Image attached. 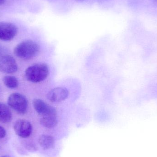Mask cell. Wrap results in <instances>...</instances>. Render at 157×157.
I'll list each match as a JSON object with an SVG mask.
<instances>
[{"mask_svg":"<svg viewBox=\"0 0 157 157\" xmlns=\"http://www.w3.org/2000/svg\"><path fill=\"white\" fill-rule=\"evenodd\" d=\"M39 50V46L36 42L32 40H25L16 46L14 53L19 59L29 60L35 57Z\"/></svg>","mask_w":157,"mask_h":157,"instance_id":"obj_1","label":"cell"},{"mask_svg":"<svg viewBox=\"0 0 157 157\" xmlns=\"http://www.w3.org/2000/svg\"><path fill=\"white\" fill-rule=\"evenodd\" d=\"M49 74L48 66L46 63H37L29 66L25 71V76L28 81L39 83L45 80Z\"/></svg>","mask_w":157,"mask_h":157,"instance_id":"obj_2","label":"cell"},{"mask_svg":"<svg viewBox=\"0 0 157 157\" xmlns=\"http://www.w3.org/2000/svg\"><path fill=\"white\" fill-rule=\"evenodd\" d=\"M7 104L10 108L18 114H24L27 111V99L20 93L15 92L10 95L7 99Z\"/></svg>","mask_w":157,"mask_h":157,"instance_id":"obj_3","label":"cell"},{"mask_svg":"<svg viewBox=\"0 0 157 157\" xmlns=\"http://www.w3.org/2000/svg\"><path fill=\"white\" fill-rule=\"evenodd\" d=\"M17 33V28L14 24L9 22L0 21V40L10 41L13 40Z\"/></svg>","mask_w":157,"mask_h":157,"instance_id":"obj_4","label":"cell"},{"mask_svg":"<svg viewBox=\"0 0 157 157\" xmlns=\"http://www.w3.org/2000/svg\"><path fill=\"white\" fill-rule=\"evenodd\" d=\"M13 129L17 135L22 138H26L31 135L32 126L29 121L19 119L14 124Z\"/></svg>","mask_w":157,"mask_h":157,"instance_id":"obj_5","label":"cell"},{"mask_svg":"<svg viewBox=\"0 0 157 157\" xmlns=\"http://www.w3.org/2000/svg\"><path fill=\"white\" fill-rule=\"evenodd\" d=\"M18 69L17 63L13 57L5 54L0 57V71L4 73L11 74L16 72Z\"/></svg>","mask_w":157,"mask_h":157,"instance_id":"obj_6","label":"cell"},{"mask_svg":"<svg viewBox=\"0 0 157 157\" xmlns=\"http://www.w3.org/2000/svg\"><path fill=\"white\" fill-rule=\"evenodd\" d=\"M69 95L67 88L64 87H58L49 91L47 98L51 102H60L67 99Z\"/></svg>","mask_w":157,"mask_h":157,"instance_id":"obj_7","label":"cell"},{"mask_svg":"<svg viewBox=\"0 0 157 157\" xmlns=\"http://www.w3.org/2000/svg\"><path fill=\"white\" fill-rule=\"evenodd\" d=\"M33 105L36 112L42 117L50 113H57L54 107L50 106L40 99L36 98L33 100Z\"/></svg>","mask_w":157,"mask_h":157,"instance_id":"obj_8","label":"cell"},{"mask_svg":"<svg viewBox=\"0 0 157 157\" xmlns=\"http://www.w3.org/2000/svg\"><path fill=\"white\" fill-rule=\"evenodd\" d=\"M40 122L41 125L46 128H53L58 124L57 113L42 116L40 119Z\"/></svg>","mask_w":157,"mask_h":157,"instance_id":"obj_9","label":"cell"},{"mask_svg":"<svg viewBox=\"0 0 157 157\" xmlns=\"http://www.w3.org/2000/svg\"><path fill=\"white\" fill-rule=\"evenodd\" d=\"M12 119V113L9 107L0 102V122L7 123L11 121Z\"/></svg>","mask_w":157,"mask_h":157,"instance_id":"obj_10","label":"cell"},{"mask_svg":"<svg viewBox=\"0 0 157 157\" xmlns=\"http://www.w3.org/2000/svg\"><path fill=\"white\" fill-rule=\"evenodd\" d=\"M39 144L43 149H51L55 146V140L51 136L42 135L39 138Z\"/></svg>","mask_w":157,"mask_h":157,"instance_id":"obj_11","label":"cell"},{"mask_svg":"<svg viewBox=\"0 0 157 157\" xmlns=\"http://www.w3.org/2000/svg\"><path fill=\"white\" fill-rule=\"evenodd\" d=\"M3 82L6 86L9 89H15L18 87L19 82L16 77L12 75H6L3 78Z\"/></svg>","mask_w":157,"mask_h":157,"instance_id":"obj_12","label":"cell"},{"mask_svg":"<svg viewBox=\"0 0 157 157\" xmlns=\"http://www.w3.org/2000/svg\"><path fill=\"white\" fill-rule=\"evenodd\" d=\"M23 146L28 151L34 152L36 151L37 148L36 146L33 142L29 141H24L22 142Z\"/></svg>","mask_w":157,"mask_h":157,"instance_id":"obj_13","label":"cell"},{"mask_svg":"<svg viewBox=\"0 0 157 157\" xmlns=\"http://www.w3.org/2000/svg\"><path fill=\"white\" fill-rule=\"evenodd\" d=\"M6 131L4 127L0 125V139L4 138L6 136Z\"/></svg>","mask_w":157,"mask_h":157,"instance_id":"obj_14","label":"cell"},{"mask_svg":"<svg viewBox=\"0 0 157 157\" xmlns=\"http://www.w3.org/2000/svg\"><path fill=\"white\" fill-rule=\"evenodd\" d=\"M6 49L2 45L0 44V57L3 55L6 54Z\"/></svg>","mask_w":157,"mask_h":157,"instance_id":"obj_15","label":"cell"},{"mask_svg":"<svg viewBox=\"0 0 157 157\" xmlns=\"http://www.w3.org/2000/svg\"><path fill=\"white\" fill-rule=\"evenodd\" d=\"M6 0H0V6L2 5L4 3Z\"/></svg>","mask_w":157,"mask_h":157,"instance_id":"obj_16","label":"cell"},{"mask_svg":"<svg viewBox=\"0 0 157 157\" xmlns=\"http://www.w3.org/2000/svg\"><path fill=\"white\" fill-rule=\"evenodd\" d=\"M0 157H11L9 156L5 155V156H3Z\"/></svg>","mask_w":157,"mask_h":157,"instance_id":"obj_17","label":"cell"},{"mask_svg":"<svg viewBox=\"0 0 157 157\" xmlns=\"http://www.w3.org/2000/svg\"><path fill=\"white\" fill-rule=\"evenodd\" d=\"M78 1H83V0H78Z\"/></svg>","mask_w":157,"mask_h":157,"instance_id":"obj_18","label":"cell"}]
</instances>
